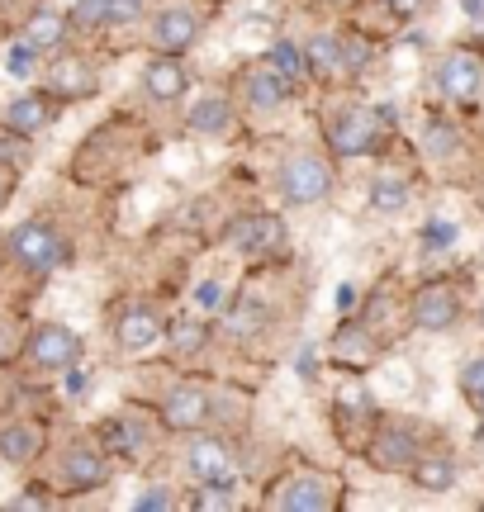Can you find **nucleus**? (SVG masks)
Segmentation results:
<instances>
[{
	"instance_id": "obj_1",
	"label": "nucleus",
	"mask_w": 484,
	"mask_h": 512,
	"mask_svg": "<svg viewBox=\"0 0 484 512\" xmlns=\"http://www.w3.org/2000/svg\"><path fill=\"white\" fill-rule=\"evenodd\" d=\"M333 190V166L323 162V157H314V152H295V157H285V166H280V195L290 204H318L323 195Z\"/></svg>"
},
{
	"instance_id": "obj_2",
	"label": "nucleus",
	"mask_w": 484,
	"mask_h": 512,
	"mask_svg": "<svg viewBox=\"0 0 484 512\" xmlns=\"http://www.w3.org/2000/svg\"><path fill=\"white\" fill-rule=\"evenodd\" d=\"M10 256H15L24 271H53V266H62L67 261V242L57 238L48 223H19L15 233H10Z\"/></svg>"
},
{
	"instance_id": "obj_3",
	"label": "nucleus",
	"mask_w": 484,
	"mask_h": 512,
	"mask_svg": "<svg viewBox=\"0 0 484 512\" xmlns=\"http://www.w3.org/2000/svg\"><path fill=\"white\" fill-rule=\"evenodd\" d=\"M228 242L242 256H271L285 247V223L276 214H242V219L228 223Z\"/></svg>"
},
{
	"instance_id": "obj_4",
	"label": "nucleus",
	"mask_w": 484,
	"mask_h": 512,
	"mask_svg": "<svg viewBox=\"0 0 484 512\" xmlns=\"http://www.w3.org/2000/svg\"><path fill=\"white\" fill-rule=\"evenodd\" d=\"M76 356H81V337L62 323H43V328L29 337V361L38 370H72Z\"/></svg>"
},
{
	"instance_id": "obj_5",
	"label": "nucleus",
	"mask_w": 484,
	"mask_h": 512,
	"mask_svg": "<svg viewBox=\"0 0 484 512\" xmlns=\"http://www.w3.org/2000/svg\"><path fill=\"white\" fill-rule=\"evenodd\" d=\"M209 413H214V399H209L200 384H181L162 403V422H167L171 432H200L209 422Z\"/></svg>"
},
{
	"instance_id": "obj_6",
	"label": "nucleus",
	"mask_w": 484,
	"mask_h": 512,
	"mask_svg": "<svg viewBox=\"0 0 484 512\" xmlns=\"http://www.w3.org/2000/svg\"><path fill=\"white\" fill-rule=\"evenodd\" d=\"M413 460H418V437H413V427L390 422V427L375 432V441H371V465L375 470H409Z\"/></svg>"
},
{
	"instance_id": "obj_7",
	"label": "nucleus",
	"mask_w": 484,
	"mask_h": 512,
	"mask_svg": "<svg viewBox=\"0 0 484 512\" xmlns=\"http://www.w3.org/2000/svg\"><path fill=\"white\" fill-rule=\"evenodd\" d=\"M186 465H190V475L200 479V484H228V479H233V446L219 441V437L190 441Z\"/></svg>"
},
{
	"instance_id": "obj_8",
	"label": "nucleus",
	"mask_w": 484,
	"mask_h": 512,
	"mask_svg": "<svg viewBox=\"0 0 484 512\" xmlns=\"http://www.w3.org/2000/svg\"><path fill=\"white\" fill-rule=\"evenodd\" d=\"M484 86V67L475 53H451L442 67H437V91L447 100H475Z\"/></svg>"
},
{
	"instance_id": "obj_9",
	"label": "nucleus",
	"mask_w": 484,
	"mask_h": 512,
	"mask_svg": "<svg viewBox=\"0 0 484 512\" xmlns=\"http://www.w3.org/2000/svg\"><path fill=\"white\" fill-rule=\"evenodd\" d=\"M195 38H200V19L190 15L186 5H171L152 19V48L157 53H186Z\"/></svg>"
},
{
	"instance_id": "obj_10",
	"label": "nucleus",
	"mask_w": 484,
	"mask_h": 512,
	"mask_svg": "<svg viewBox=\"0 0 484 512\" xmlns=\"http://www.w3.org/2000/svg\"><path fill=\"white\" fill-rule=\"evenodd\" d=\"M375 143H380V124H375V114H342L333 124V147L337 157H366V152H375Z\"/></svg>"
},
{
	"instance_id": "obj_11",
	"label": "nucleus",
	"mask_w": 484,
	"mask_h": 512,
	"mask_svg": "<svg viewBox=\"0 0 484 512\" xmlns=\"http://www.w3.org/2000/svg\"><path fill=\"white\" fill-rule=\"evenodd\" d=\"M456 313H461L456 290H447V285H428V290L413 299V328L442 332V328H451V323H456Z\"/></svg>"
},
{
	"instance_id": "obj_12",
	"label": "nucleus",
	"mask_w": 484,
	"mask_h": 512,
	"mask_svg": "<svg viewBox=\"0 0 484 512\" xmlns=\"http://www.w3.org/2000/svg\"><path fill=\"white\" fill-rule=\"evenodd\" d=\"M62 479H67V489L86 494V489H100V484L110 479V465H105V456H100L95 446H72V451L62 456Z\"/></svg>"
},
{
	"instance_id": "obj_13",
	"label": "nucleus",
	"mask_w": 484,
	"mask_h": 512,
	"mask_svg": "<svg viewBox=\"0 0 484 512\" xmlns=\"http://www.w3.org/2000/svg\"><path fill=\"white\" fill-rule=\"evenodd\" d=\"M276 503L285 512H323V508H333V489H328L323 475H295L276 494Z\"/></svg>"
},
{
	"instance_id": "obj_14",
	"label": "nucleus",
	"mask_w": 484,
	"mask_h": 512,
	"mask_svg": "<svg viewBox=\"0 0 484 512\" xmlns=\"http://www.w3.org/2000/svg\"><path fill=\"white\" fill-rule=\"evenodd\" d=\"M143 86H148L152 100L171 105V100H181V95H186L190 76H186V67L176 62V53H162V57H152V62H148V72H143Z\"/></svg>"
},
{
	"instance_id": "obj_15",
	"label": "nucleus",
	"mask_w": 484,
	"mask_h": 512,
	"mask_svg": "<svg viewBox=\"0 0 484 512\" xmlns=\"http://www.w3.org/2000/svg\"><path fill=\"white\" fill-rule=\"evenodd\" d=\"M119 347L124 351H148V347H157L162 337H167V328H162V318H157V309H129L124 318H119Z\"/></svg>"
},
{
	"instance_id": "obj_16",
	"label": "nucleus",
	"mask_w": 484,
	"mask_h": 512,
	"mask_svg": "<svg viewBox=\"0 0 484 512\" xmlns=\"http://www.w3.org/2000/svg\"><path fill=\"white\" fill-rule=\"evenodd\" d=\"M309 72L314 76H323V81H333L337 72H347L352 67V57H347V43L337 34H318V38H309Z\"/></svg>"
},
{
	"instance_id": "obj_17",
	"label": "nucleus",
	"mask_w": 484,
	"mask_h": 512,
	"mask_svg": "<svg viewBox=\"0 0 484 512\" xmlns=\"http://www.w3.org/2000/svg\"><path fill=\"white\" fill-rule=\"evenodd\" d=\"M285 95H290V81H285L271 62L247 76V105H252V110H280Z\"/></svg>"
},
{
	"instance_id": "obj_18",
	"label": "nucleus",
	"mask_w": 484,
	"mask_h": 512,
	"mask_svg": "<svg viewBox=\"0 0 484 512\" xmlns=\"http://www.w3.org/2000/svg\"><path fill=\"white\" fill-rule=\"evenodd\" d=\"M409 475L423 494H447L451 484H456V465H451L447 456H418L409 465Z\"/></svg>"
},
{
	"instance_id": "obj_19",
	"label": "nucleus",
	"mask_w": 484,
	"mask_h": 512,
	"mask_svg": "<svg viewBox=\"0 0 484 512\" xmlns=\"http://www.w3.org/2000/svg\"><path fill=\"white\" fill-rule=\"evenodd\" d=\"M38 446H43V437H38V427H29V422L0 427V460H10V465H29V460L38 456Z\"/></svg>"
},
{
	"instance_id": "obj_20",
	"label": "nucleus",
	"mask_w": 484,
	"mask_h": 512,
	"mask_svg": "<svg viewBox=\"0 0 484 512\" xmlns=\"http://www.w3.org/2000/svg\"><path fill=\"white\" fill-rule=\"evenodd\" d=\"M48 119H53V100L48 95H19L15 105L5 110V124L15 128V133H38Z\"/></svg>"
},
{
	"instance_id": "obj_21",
	"label": "nucleus",
	"mask_w": 484,
	"mask_h": 512,
	"mask_svg": "<svg viewBox=\"0 0 484 512\" xmlns=\"http://www.w3.org/2000/svg\"><path fill=\"white\" fill-rule=\"evenodd\" d=\"M48 86H53V95H91L95 91V72L81 62V57H67V62H57L53 76H48Z\"/></svg>"
},
{
	"instance_id": "obj_22",
	"label": "nucleus",
	"mask_w": 484,
	"mask_h": 512,
	"mask_svg": "<svg viewBox=\"0 0 484 512\" xmlns=\"http://www.w3.org/2000/svg\"><path fill=\"white\" fill-rule=\"evenodd\" d=\"M186 124L195 128V133H228V128H233V105L219 100V95H205L200 105H190Z\"/></svg>"
},
{
	"instance_id": "obj_23",
	"label": "nucleus",
	"mask_w": 484,
	"mask_h": 512,
	"mask_svg": "<svg viewBox=\"0 0 484 512\" xmlns=\"http://www.w3.org/2000/svg\"><path fill=\"white\" fill-rule=\"evenodd\" d=\"M67 29H72V19H67V15H57V10H38V15L29 19V34H24V38H29L34 48H57Z\"/></svg>"
},
{
	"instance_id": "obj_24",
	"label": "nucleus",
	"mask_w": 484,
	"mask_h": 512,
	"mask_svg": "<svg viewBox=\"0 0 484 512\" xmlns=\"http://www.w3.org/2000/svg\"><path fill=\"white\" fill-rule=\"evenodd\" d=\"M371 204L380 214H399L404 204H409V185L399 181V176H375L371 181Z\"/></svg>"
},
{
	"instance_id": "obj_25",
	"label": "nucleus",
	"mask_w": 484,
	"mask_h": 512,
	"mask_svg": "<svg viewBox=\"0 0 484 512\" xmlns=\"http://www.w3.org/2000/svg\"><path fill=\"white\" fill-rule=\"evenodd\" d=\"M266 62H271V67H276V72L285 76L290 86H295L299 76H309V53H304V48H295V43H276Z\"/></svg>"
},
{
	"instance_id": "obj_26",
	"label": "nucleus",
	"mask_w": 484,
	"mask_h": 512,
	"mask_svg": "<svg viewBox=\"0 0 484 512\" xmlns=\"http://www.w3.org/2000/svg\"><path fill=\"white\" fill-rule=\"evenodd\" d=\"M67 19H72V29H100V24H110V0H76Z\"/></svg>"
},
{
	"instance_id": "obj_27",
	"label": "nucleus",
	"mask_w": 484,
	"mask_h": 512,
	"mask_svg": "<svg viewBox=\"0 0 484 512\" xmlns=\"http://www.w3.org/2000/svg\"><path fill=\"white\" fill-rule=\"evenodd\" d=\"M337 408H342V413H352V418H366V413H371V394H366L356 380L337 384Z\"/></svg>"
},
{
	"instance_id": "obj_28",
	"label": "nucleus",
	"mask_w": 484,
	"mask_h": 512,
	"mask_svg": "<svg viewBox=\"0 0 484 512\" xmlns=\"http://www.w3.org/2000/svg\"><path fill=\"white\" fill-rule=\"evenodd\" d=\"M205 342H209V337H205V328H200V323H176V328H171V347L181 351V356L200 351Z\"/></svg>"
},
{
	"instance_id": "obj_29",
	"label": "nucleus",
	"mask_w": 484,
	"mask_h": 512,
	"mask_svg": "<svg viewBox=\"0 0 484 512\" xmlns=\"http://www.w3.org/2000/svg\"><path fill=\"white\" fill-rule=\"evenodd\" d=\"M34 43H29V38H24V43H15V48H10V57H5V72L10 76H34Z\"/></svg>"
},
{
	"instance_id": "obj_30",
	"label": "nucleus",
	"mask_w": 484,
	"mask_h": 512,
	"mask_svg": "<svg viewBox=\"0 0 484 512\" xmlns=\"http://www.w3.org/2000/svg\"><path fill=\"white\" fill-rule=\"evenodd\" d=\"M195 508H205V512L233 508V494H228V484H205V489L195 494Z\"/></svg>"
},
{
	"instance_id": "obj_31",
	"label": "nucleus",
	"mask_w": 484,
	"mask_h": 512,
	"mask_svg": "<svg viewBox=\"0 0 484 512\" xmlns=\"http://www.w3.org/2000/svg\"><path fill=\"white\" fill-rule=\"evenodd\" d=\"M428 152L432 157H451V152H456V133L442 128V124H432L428 128Z\"/></svg>"
},
{
	"instance_id": "obj_32",
	"label": "nucleus",
	"mask_w": 484,
	"mask_h": 512,
	"mask_svg": "<svg viewBox=\"0 0 484 512\" xmlns=\"http://www.w3.org/2000/svg\"><path fill=\"white\" fill-rule=\"evenodd\" d=\"M461 389H466L470 399H480L484 394V356H475V361L461 370Z\"/></svg>"
},
{
	"instance_id": "obj_33",
	"label": "nucleus",
	"mask_w": 484,
	"mask_h": 512,
	"mask_svg": "<svg viewBox=\"0 0 484 512\" xmlns=\"http://www.w3.org/2000/svg\"><path fill=\"white\" fill-rule=\"evenodd\" d=\"M143 15V0H110V24H133Z\"/></svg>"
},
{
	"instance_id": "obj_34",
	"label": "nucleus",
	"mask_w": 484,
	"mask_h": 512,
	"mask_svg": "<svg viewBox=\"0 0 484 512\" xmlns=\"http://www.w3.org/2000/svg\"><path fill=\"white\" fill-rule=\"evenodd\" d=\"M133 508L138 512H162V508H171V494L167 489H148V494L133 498Z\"/></svg>"
},
{
	"instance_id": "obj_35",
	"label": "nucleus",
	"mask_w": 484,
	"mask_h": 512,
	"mask_svg": "<svg viewBox=\"0 0 484 512\" xmlns=\"http://www.w3.org/2000/svg\"><path fill=\"white\" fill-rule=\"evenodd\" d=\"M195 304H200V309H219V304H224V290H219V280H205V285L195 290Z\"/></svg>"
},
{
	"instance_id": "obj_36",
	"label": "nucleus",
	"mask_w": 484,
	"mask_h": 512,
	"mask_svg": "<svg viewBox=\"0 0 484 512\" xmlns=\"http://www.w3.org/2000/svg\"><path fill=\"white\" fill-rule=\"evenodd\" d=\"M385 5H390L399 19H418V15H423V10L432 5V0H385Z\"/></svg>"
},
{
	"instance_id": "obj_37",
	"label": "nucleus",
	"mask_w": 484,
	"mask_h": 512,
	"mask_svg": "<svg viewBox=\"0 0 484 512\" xmlns=\"http://www.w3.org/2000/svg\"><path fill=\"white\" fill-rule=\"evenodd\" d=\"M428 238L432 242H456V223H442V219L428 223Z\"/></svg>"
},
{
	"instance_id": "obj_38",
	"label": "nucleus",
	"mask_w": 484,
	"mask_h": 512,
	"mask_svg": "<svg viewBox=\"0 0 484 512\" xmlns=\"http://www.w3.org/2000/svg\"><path fill=\"white\" fill-rule=\"evenodd\" d=\"M352 304H356V290H352V285H337V294H333V309H342V313H347V309H352Z\"/></svg>"
},
{
	"instance_id": "obj_39",
	"label": "nucleus",
	"mask_w": 484,
	"mask_h": 512,
	"mask_svg": "<svg viewBox=\"0 0 484 512\" xmlns=\"http://www.w3.org/2000/svg\"><path fill=\"white\" fill-rule=\"evenodd\" d=\"M10 508H48V498H43V494H19Z\"/></svg>"
},
{
	"instance_id": "obj_40",
	"label": "nucleus",
	"mask_w": 484,
	"mask_h": 512,
	"mask_svg": "<svg viewBox=\"0 0 484 512\" xmlns=\"http://www.w3.org/2000/svg\"><path fill=\"white\" fill-rule=\"evenodd\" d=\"M67 389H72V394H81V389H86V375H81V370H72V375H67Z\"/></svg>"
},
{
	"instance_id": "obj_41",
	"label": "nucleus",
	"mask_w": 484,
	"mask_h": 512,
	"mask_svg": "<svg viewBox=\"0 0 484 512\" xmlns=\"http://www.w3.org/2000/svg\"><path fill=\"white\" fill-rule=\"evenodd\" d=\"M466 15L470 19H484V0H466Z\"/></svg>"
},
{
	"instance_id": "obj_42",
	"label": "nucleus",
	"mask_w": 484,
	"mask_h": 512,
	"mask_svg": "<svg viewBox=\"0 0 484 512\" xmlns=\"http://www.w3.org/2000/svg\"><path fill=\"white\" fill-rule=\"evenodd\" d=\"M475 403H480V418H484V394H480V399H475Z\"/></svg>"
}]
</instances>
